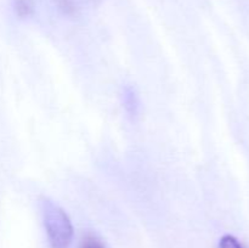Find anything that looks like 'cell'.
<instances>
[{"label":"cell","instance_id":"cell-1","mask_svg":"<svg viewBox=\"0 0 249 248\" xmlns=\"http://www.w3.org/2000/svg\"><path fill=\"white\" fill-rule=\"evenodd\" d=\"M41 211L51 248H70L73 226L66 212L48 198L41 201Z\"/></svg>","mask_w":249,"mask_h":248},{"label":"cell","instance_id":"cell-2","mask_svg":"<svg viewBox=\"0 0 249 248\" xmlns=\"http://www.w3.org/2000/svg\"><path fill=\"white\" fill-rule=\"evenodd\" d=\"M122 101H123V106L124 108H125V111L128 112L131 117L138 116L139 108H140V102H139V97L133 88H124L123 94H122Z\"/></svg>","mask_w":249,"mask_h":248},{"label":"cell","instance_id":"cell-3","mask_svg":"<svg viewBox=\"0 0 249 248\" xmlns=\"http://www.w3.org/2000/svg\"><path fill=\"white\" fill-rule=\"evenodd\" d=\"M219 248H243V246L233 236L225 235L221 237L220 242H219Z\"/></svg>","mask_w":249,"mask_h":248},{"label":"cell","instance_id":"cell-4","mask_svg":"<svg viewBox=\"0 0 249 248\" xmlns=\"http://www.w3.org/2000/svg\"><path fill=\"white\" fill-rule=\"evenodd\" d=\"M16 11L19 16H28L32 11V6L27 0H17Z\"/></svg>","mask_w":249,"mask_h":248},{"label":"cell","instance_id":"cell-5","mask_svg":"<svg viewBox=\"0 0 249 248\" xmlns=\"http://www.w3.org/2000/svg\"><path fill=\"white\" fill-rule=\"evenodd\" d=\"M82 248H104V246L95 237H87L83 242Z\"/></svg>","mask_w":249,"mask_h":248}]
</instances>
